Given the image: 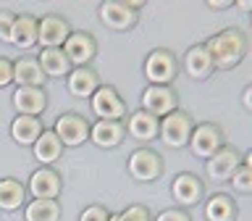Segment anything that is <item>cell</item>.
I'll use <instances>...</instances> for the list:
<instances>
[{
  "instance_id": "1",
  "label": "cell",
  "mask_w": 252,
  "mask_h": 221,
  "mask_svg": "<svg viewBox=\"0 0 252 221\" xmlns=\"http://www.w3.org/2000/svg\"><path fill=\"white\" fill-rule=\"evenodd\" d=\"M202 45L208 47L216 69L228 71V69H236L244 61L247 47H250V39H247V35H244L239 27H226V29L216 32L213 37H208Z\"/></svg>"
},
{
  "instance_id": "2",
  "label": "cell",
  "mask_w": 252,
  "mask_h": 221,
  "mask_svg": "<svg viewBox=\"0 0 252 221\" xmlns=\"http://www.w3.org/2000/svg\"><path fill=\"white\" fill-rule=\"evenodd\" d=\"M142 71H145V76H147L150 84L171 87L173 79L179 76V58L168 50V47H155V50L147 53Z\"/></svg>"
},
{
  "instance_id": "3",
  "label": "cell",
  "mask_w": 252,
  "mask_h": 221,
  "mask_svg": "<svg viewBox=\"0 0 252 221\" xmlns=\"http://www.w3.org/2000/svg\"><path fill=\"white\" fill-rule=\"evenodd\" d=\"M223 145H226V134H223V129H220L216 121L194 124L192 137H189V150H192L194 158H202V161H208V158L216 155Z\"/></svg>"
},
{
  "instance_id": "4",
  "label": "cell",
  "mask_w": 252,
  "mask_h": 221,
  "mask_svg": "<svg viewBox=\"0 0 252 221\" xmlns=\"http://www.w3.org/2000/svg\"><path fill=\"white\" fill-rule=\"evenodd\" d=\"M192 129H194V118L187 113V110H173L165 118H160V137L168 147L179 150V147H187L189 145V137H192Z\"/></svg>"
},
{
  "instance_id": "5",
  "label": "cell",
  "mask_w": 252,
  "mask_h": 221,
  "mask_svg": "<svg viewBox=\"0 0 252 221\" xmlns=\"http://www.w3.org/2000/svg\"><path fill=\"white\" fill-rule=\"evenodd\" d=\"M90 106L92 113L97 116V121H124L126 118V103L110 84L97 87V92L90 98Z\"/></svg>"
},
{
  "instance_id": "6",
  "label": "cell",
  "mask_w": 252,
  "mask_h": 221,
  "mask_svg": "<svg viewBox=\"0 0 252 221\" xmlns=\"http://www.w3.org/2000/svg\"><path fill=\"white\" fill-rule=\"evenodd\" d=\"M142 110H147L155 118H165L173 110H179V95L173 87H160V84H147L142 92Z\"/></svg>"
},
{
  "instance_id": "7",
  "label": "cell",
  "mask_w": 252,
  "mask_h": 221,
  "mask_svg": "<svg viewBox=\"0 0 252 221\" xmlns=\"http://www.w3.org/2000/svg\"><path fill=\"white\" fill-rule=\"evenodd\" d=\"M171 195H173V200H176L179 208H184V211L194 208V205L202 203V197H205V182L192 171H181L171 182Z\"/></svg>"
},
{
  "instance_id": "8",
  "label": "cell",
  "mask_w": 252,
  "mask_h": 221,
  "mask_svg": "<svg viewBox=\"0 0 252 221\" xmlns=\"http://www.w3.org/2000/svg\"><path fill=\"white\" fill-rule=\"evenodd\" d=\"M90 121L79 113H61L55 118L53 132L58 134V140L63 142V147H79L90 140Z\"/></svg>"
},
{
  "instance_id": "9",
  "label": "cell",
  "mask_w": 252,
  "mask_h": 221,
  "mask_svg": "<svg viewBox=\"0 0 252 221\" xmlns=\"http://www.w3.org/2000/svg\"><path fill=\"white\" fill-rule=\"evenodd\" d=\"M242 166V153L231 145H223L218 150L216 155H210L208 161H205V174H208L210 182H216V184H223L234 177V171Z\"/></svg>"
},
{
  "instance_id": "10",
  "label": "cell",
  "mask_w": 252,
  "mask_h": 221,
  "mask_svg": "<svg viewBox=\"0 0 252 221\" xmlns=\"http://www.w3.org/2000/svg\"><path fill=\"white\" fill-rule=\"evenodd\" d=\"M129 174L137 182H155L163 177V158L150 147H139L129 155Z\"/></svg>"
},
{
  "instance_id": "11",
  "label": "cell",
  "mask_w": 252,
  "mask_h": 221,
  "mask_svg": "<svg viewBox=\"0 0 252 221\" xmlns=\"http://www.w3.org/2000/svg\"><path fill=\"white\" fill-rule=\"evenodd\" d=\"M63 53H66V58L74 69L90 66V61L97 55V39L90 32H71L68 39L63 42Z\"/></svg>"
},
{
  "instance_id": "12",
  "label": "cell",
  "mask_w": 252,
  "mask_h": 221,
  "mask_svg": "<svg viewBox=\"0 0 252 221\" xmlns=\"http://www.w3.org/2000/svg\"><path fill=\"white\" fill-rule=\"evenodd\" d=\"M97 13H100V21L113 32H129V29L137 27V21H139V13L131 11L124 0H105Z\"/></svg>"
},
{
  "instance_id": "13",
  "label": "cell",
  "mask_w": 252,
  "mask_h": 221,
  "mask_svg": "<svg viewBox=\"0 0 252 221\" xmlns=\"http://www.w3.org/2000/svg\"><path fill=\"white\" fill-rule=\"evenodd\" d=\"M27 192H32L34 200H58V195L63 192V179L55 169L42 166V169H37L29 177Z\"/></svg>"
},
{
  "instance_id": "14",
  "label": "cell",
  "mask_w": 252,
  "mask_h": 221,
  "mask_svg": "<svg viewBox=\"0 0 252 221\" xmlns=\"http://www.w3.org/2000/svg\"><path fill=\"white\" fill-rule=\"evenodd\" d=\"M71 35V24L58 13H47L39 19V29H37V42L42 47H63V42Z\"/></svg>"
},
{
  "instance_id": "15",
  "label": "cell",
  "mask_w": 252,
  "mask_h": 221,
  "mask_svg": "<svg viewBox=\"0 0 252 221\" xmlns=\"http://www.w3.org/2000/svg\"><path fill=\"white\" fill-rule=\"evenodd\" d=\"M181 66H184L187 76L194 79V82H205V79H210L213 74H216V63H213L208 47H205L202 42H200V45H192V47L184 53Z\"/></svg>"
},
{
  "instance_id": "16",
  "label": "cell",
  "mask_w": 252,
  "mask_h": 221,
  "mask_svg": "<svg viewBox=\"0 0 252 221\" xmlns=\"http://www.w3.org/2000/svg\"><path fill=\"white\" fill-rule=\"evenodd\" d=\"M13 108L19 116H39L47 108V92L45 87H16L13 92Z\"/></svg>"
},
{
  "instance_id": "17",
  "label": "cell",
  "mask_w": 252,
  "mask_h": 221,
  "mask_svg": "<svg viewBox=\"0 0 252 221\" xmlns=\"http://www.w3.org/2000/svg\"><path fill=\"white\" fill-rule=\"evenodd\" d=\"M66 87L74 98H92L100 87V76L92 66H79V69H71V74L66 76Z\"/></svg>"
},
{
  "instance_id": "18",
  "label": "cell",
  "mask_w": 252,
  "mask_h": 221,
  "mask_svg": "<svg viewBox=\"0 0 252 221\" xmlns=\"http://www.w3.org/2000/svg\"><path fill=\"white\" fill-rule=\"evenodd\" d=\"M126 137V124L124 121H94L90 126V140L102 150L118 147Z\"/></svg>"
},
{
  "instance_id": "19",
  "label": "cell",
  "mask_w": 252,
  "mask_h": 221,
  "mask_svg": "<svg viewBox=\"0 0 252 221\" xmlns=\"http://www.w3.org/2000/svg\"><path fill=\"white\" fill-rule=\"evenodd\" d=\"M158 132H160V118L150 116L147 110H134L129 113V121H126V134L139 142H150L158 137Z\"/></svg>"
},
{
  "instance_id": "20",
  "label": "cell",
  "mask_w": 252,
  "mask_h": 221,
  "mask_svg": "<svg viewBox=\"0 0 252 221\" xmlns=\"http://www.w3.org/2000/svg\"><path fill=\"white\" fill-rule=\"evenodd\" d=\"M39 69H42V74L45 76H53V79H63V76H68L71 74V63L66 58V53H63V47H42L39 50Z\"/></svg>"
},
{
  "instance_id": "21",
  "label": "cell",
  "mask_w": 252,
  "mask_h": 221,
  "mask_svg": "<svg viewBox=\"0 0 252 221\" xmlns=\"http://www.w3.org/2000/svg\"><path fill=\"white\" fill-rule=\"evenodd\" d=\"M239 208L236 200L226 192H216L205 200V221H236Z\"/></svg>"
},
{
  "instance_id": "22",
  "label": "cell",
  "mask_w": 252,
  "mask_h": 221,
  "mask_svg": "<svg viewBox=\"0 0 252 221\" xmlns=\"http://www.w3.org/2000/svg\"><path fill=\"white\" fill-rule=\"evenodd\" d=\"M37 29H39V19H34V16H29V13L16 16L11 45H16L19 50H32V47L37 45Z\"/></svg>"
},
{
  "instance_id": "23",
  "label": "cell",
  "mask_w": 252,
  "mask_h": 221,
  "mask_svg": "<svg viewBox=\"0 0 252 221\" xmlns=\"http://www.w3.org/2000/svg\"><path fill=\"white\" fill-rule=\"evenodd\" d=\"M32 150H34V158L39 163L50 166L63 155V142L58 140V134H55L53 129H42V134H39V140L32 145Z\"/></svg>"
},
{
  "instance_id": "24",
  "label": "cell",
  "mask_w": 252,
  "mask_h": 221,
  "mask_svg": "<svg viewBox=\"0 0 252 221\" xmlns=\"http://www.w3.org/2000/svg\"><path fill=\"white\" fill-rule=\"evenodd\" d=\"M45 74L37 58H19L13 61V82L19 87H45Z\"/></svg>"
},
{
  "instance_id": "25",
  "label": "cell",
  "mask_w": 252,
  "mask_h": 221,
  "mask_svg": "<svg viewBox=\"0 0 252 221\" xmlns=\"http://www.w3.org/2000/svg\"><path fill=\"white\" fill-rule=\"evenodd\" d=\"M39 134H42V121L34 116H16L11 121V137L13 142H19V145H34L39 140Z\"/></svg>"
},
{
  "instance_id": "26",
  "label": "cell",
  "mask_w": 252,
  "mask_h": 221,
  "mask_svg": "<svg viewBox=\"0 0 252 221\" xmlns=\"http://www.w3.org/2000/svg\"><path fill=\"white\" fill-rule=\"evenodd\" d=\"M27 203V187L19 179H0V211H19Z\"/></svg>"
},
{
  "instance_id": "27",
  "label": "cell",
  "mask_w": 252,
  "mask_h": 221,
  "mask_svg": "<svg viewBox=\"0 0 252 221\" xmlns=\"http://www.w3.org/2000/svg\"><path fill=\"white\" fill-rule=\"evenodd\" d=\"M27 221H58L61 219V205L58 200H32L24 208Z\"/></svg>"
},
{
  "instance_id": "28",
  "label": "cell",
  "mask_w": 252,
  "mask_h": 221,
  "mask_svg": "<svg viewBox=\"0 0 252 221\" xmlns=\"http://www.w3.org/2000/svg\"><path fill=\"white\" fill-rule=\"evenodd\" d=\"M231 182V187H234V192H239V195H252V169L250 166H239V169L234 171V177L228 179Z\"/></svg>"
},
{
  "instance_id": "29",
  "label": "cell",
  "mask_w": 252,
  "mask_h": 221,
  "mask_svg": "<svg viewBox=\"0 0 252 221\" xmlns=\"http://www.w3.org/2000/svg\"><path fill=\"white\" fill-rule=\"evenodd\" d=\"M108 221H153V216H150V208L147 205H129L126 211L116 213V216H110Z\"/></svg>"
},
{
  "instance_id": "30",
  "label": "cell",
  "mask_w": 252,
  "mask_h": 221,
  "mask_svg": "<svg viewBox=\"0 0 252 221\" xmlns=\"http://www.w3.org/2000/svg\"><path fill=\"white\" fill-rule=\"evenodd\" d=\"M13 21H16V13L0 11V39L8 45H11V35H13Z\"/></svg>"
},
{
  "instance_id": "31",
  "label": "cell",
  "mask_w": 252,
  "mask_h": 221,
  "mask_svg": "<svg viewBox=\"0 0 252 221\" xmlns=\"http://www.w3.org/2000/svg\"><path fill=\"white\" fill-rule=\"evenodd\" d=\"M108 219H110V213L102 205H87L82 211V216H79V221H108Z\"/></svg>"
},
{
  "instance_id": "32",
  "label": "cell",
  "mask_w": 252,
  "mask_h": 221,
  "mask_svg": "<svg viewBox=\"0 0 252 221\" xmlns=\"http://www.w3.org/2000/svg\"><path fill=\"white\" fill-rule=\"evenodd\" d=\"M155 221H192V216L184 208H165L155 216Z\"/></svg>"
},
{
  "instance_id": "33",
  "label": "cell",
  "mask_w": 252,
  "mask_h": 221,
  "mask_svg": "<svg viewBox=\"0 0 252 221\" xmlns=\"http://www.w3.org/2000/svg\"><path fill=\"white\" fill-rule=\"evenodd\" d=\"M13 82V61L0 55V90Z\"/></svg>"
},
{
  "instance_id": "34",
  "label": "cell",
  "mask_w": 252,
  "mask_h": 221,
  "mask_svg": "<svg viewBox=\"0 0 252 221\" xmlns=\"http://www.w3.org/2000/svg\"><path fill=\"white\" fill-rule=\"evenodd\" d=\"M205 5H208L210 11H226V8H231L234 3L231 0H205Z\"/></svg>"
},
{
  "instance_id": "35",
  "label": "cell",
  "mask_w": 252,
  "mask_h": 221,
  "mask_svg": "<svg viewBox=\"0 0 252 221\" xmlns=\"http://www.w3.org/2000/svg\"><path fill=\"white\" fill-rule=\"evenodd\" d=\"M242 106H244V110H250V113H252V84L244 87V92H242Z\"/></svg>"
},
{
  "instance_id": "36",
  "label": "cell",
  "mask_w": 252,
  "mask_h": 221,
  "mask_svg": "<svg viewBox=\"0 0 252 221\" xmlns=\"http://www.w3.org/2000/svg\"><path fill=\"white\" fill-rule=\"evenodd\" d=\"M239 11H244V13H252V0H236L234 3Z\"/></svg>"
},
{
  "instance_id": "37",
  "label": "cell",
  "mask_w": 252,
  "mask_h": 221,
  "mask_svg": "<svg viewBox=\"0 0 252 221\" xmlns=\"http://www.w3.org/2000/svg\"><path fill=\"white\" fill-rule=\"evenodd\" d=\"M242 163H244V166H250V169H252V147H250L247 153L242 155Z\"/></svg>"
}]
</instances>
